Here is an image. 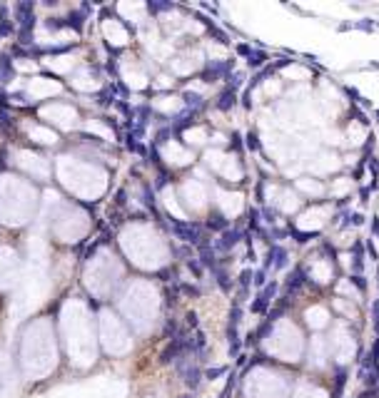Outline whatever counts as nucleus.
<instances>
[{
  "label": "nucleus",
  "instance_id": "nucleus-1",
  "mask_svg": "<svg viewBox=\"0 0 379 398\" xmlns=\"http://www.w3.org/2000/svg\"><path fill=\"white\" fill-rule=\"evenodd\" d=\"M172 229H175V234L182 239V242H187V244H202V232H200V227L197 224H180V222H172Z\"/></svg>",
  "mask_w": 379,
  "mask_h": 398
},
{
  "label": "nucleus",
  "instance_id": "nucleus-2",
  "mask_svg": "<svg viewBox=\"0 0 379 398\" xmlns=\"http://www.w3.org/2000/svg\"><path fill=\"white\" fill-rule=\"evenodd\" d=\"M275 291H277V284H267L265 286V291L257 296V301L252 304V309L260 314V311H267V306H270V301H272V296H275Z\"/></svg>",
  "mask_w": 379,
  "mask_h": 398
},
{
  "label": "nucleus",
  "instance_id": "nucleus-3",
  "mask_svg": "<svg viewBox=\"0 0 379 398\" xmlns=\"http://www.w3.org/2000/svg\"><path fill=\"white\" fill-rule=\"evenodd\" d=\"M239 237H242L239 232H225V234L215 242V249H217V252H227V249H232V247L239 242Z\"/></svg>",
  "mask_w": 379,
  "mask_h": 398
},
{
  "label": "nucleus",
  "instance_id": "nucleus-4",
  "mask_svg": "<svg viewBox=\"0 0 379 398\" xmlns=\"http://www.w3.org/2000/svg\"><path fill=\"white\" fill-rule=\"evenodd\" d=\"M232 105H234V90H229L227 87V90L217 97V107H220V110H229Z\"/></svg>",
  "mask_w": 379,
  "mask_h": 398
},
{
  "label": "nucleus",
  "instance_id": "nucleus-5",
  "mask_svg": "<svg viewBox=\"0 0 379 398\" xmlns=\"http://www.w3.org/2000/svg\"><path fill=\"white\" fill-rule=\"evenodd\" d=\"M207 227H210V229H215V232H222V229H227V219H225V217H220V214H212V217H210V222H207Z\"/></svg>",
  "mask_w": 379,
  "mask_h": 398
},
{
  "label": "nucleus",
  "instance_id": "nucleus-6",
  "mask_svg": "<svg viewBox=\"0 0 379 398\" xmlns=\"http://www.w3.org/2000/svg\"><path fill=\"white\" fill-rule=\"evenodd\" d=\"M225 371H227L225 366H215V368H207V371H205V378H210V381H212V378H217V376H222Z\"/></svg>",
  "mask_w": 379,
  "mask_h": 398
},
{
  "label": "nucleus",
  "instance_id": "nucleus-7",
  "mask_svg": "<svg viewBox=\"0 0 379 398\" xmlns=\"http://www.w3.org/2000/svg\"><path fill=\"white\" fill-rule=\"evenodd\" d=\"M260 63H265V55H260V53H249V65H260Z\"/></svg>",
  "mask_w": 379,
  "mask_h": 398
},
{
  "label": "nucleus",
  "instance_id": "nucleus-8",
  "mask_svg": "<svg viewBox=\"0 0 379 398\" xmlns=\"http://www.w3.org/2000/svg\"><path fill=\"white\" fill-rule=\"evenodd\" d=\"M187 326H190V329H195V326H197V314H192V311L187 314Z\"/></svg>",
  "mask_w": 379,
  "mask_h": 398
},
{
  "label": "nucleus",
  "instance_id": "nucleus-9",
  "mask_svg": "<svg viewBox=\"0 0 379 398\" xmlns=\"http://www.w3.org/2000/svg\"><path fill=\"white\" fill-rule=\"evenodd\" d=\"M265 281H267V279H265V271H257V274H255V284H257V286H262Z\"/></svg>",
  "mask_w": 379,
  "mask_h": 398
},
{
  "label": "nucleus",
  "instance_id": "nucleus-10",
  "mask_svg": "<svg viewBox=\"0 0 379 398\" xmlns=\"http://www.w3.org/2000/svg\"><path fill=\"white\" fill-rule=\"evenodd\" d=\"M374 324H377V331H379V301L374 304Z\"/></svg>",
  "mask_w": 379,
  "mask_h": 398
}]
</instances>
